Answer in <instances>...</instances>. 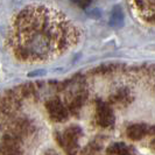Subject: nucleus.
Here are the masks:
<instances>
[{
	"label": "nucleus",
	"mask_w": 155,
	"mask_h": 155,
	"mask_svg": "<svg viewBox=\"0 0 155 155\" xmlns=\"http://www.w3.org/2000/svg\"><path fill=\"white\" fill-rule=\"evenodd\" d=\"M77 39V29L67 16L40 6L25 8L15 16L11 42L16 58L35 62L61 55Z\"/></svg>",
	"instance_id": "obj_1"
},
{
	"label": "nucleus",
	"mask_w": 155,
	"mask_h": 155,
	"mask_svg": "<svg viewBox=\"0 0 155 155\" xmlns=\"http://www.w3.org/2000/svg\"><path fill=\"white\" fill-rule=\"evenodd\" d=\"M56 140L58 145L65 150L68 155H76L79 148L78 140L82 137V130L78 126H71L65 130L63 134L56 133Z\"/></svg>",
	"instance_id": "obj_2"
},
{
	"label": "nucleus",
	"mask_w": 155,
	"mask_h": 155,
	"mask_svg": "<svg viewBox=\"0 0 155 155\" xmlns=\"http://www.w3.org/2000/svg\"><path fill=\"white\" fill-rule=\"evenodd\" d=\"M46 109L49 117L56 123H63L69 117V111L60 98H53L47 101Z\"/></svg>",
	"instance_id": "obj_3"
},
{
	"label": "nucleus",
	"mask_w": 155,
	"mask_h": 155,
	"mask_svg": "<svg viewBox=\"0 0 155 155\" xmlns=\"http://www.w3.org/2000/svg\"><path fill=\"white\" fill-rule=\"evenodd\" d=\"M96 121L101 127H110L113 125L114 121V114L113 111L106 103L101 101H97V107H96Z\"/></svg>",
	"instance_id": "obj_4"
},
{
	"label": "nucleus",
	"mask_w": 155,
	"mask_h": 155,
	"mask_svg": "<svg viewBox=\"0 0 155 155\" xmlns=\"http://www.w3.org/2000/svg\"><path fill=\"white\" fill-rule=\"evenodd\" d=\"M133 5L138 7V11L145 20L155 23V1L154 2L137 1V2H133Z\"/></svg>",
	"instance_id": "obj_5"
},
{
	"label": "nucleus",
	"mask_w": 155,
	"mask_h": 155,
	"mask_svg": "<svg viewBox=\"0 0 155 155\" xmlns=\"http://www.w3.org/2000/svg\"><path fill=\"white\" fill-rule=\"evenodd\" d=\"M147 134H149V127L145 124L131 125L126 130L127 138H130L131 140H134V141H139L143 137H146Z\"/></svg>",
	"instance_id": "obj_6"
},
{
	"label": "nucleus",
	"mask_w": 155,
	"mask_h": 155,
	"mask_svg": "<svg viewBox=\"0 0 155 155\" xmlns=\"http://www.w3.org/2000/svg\"><path fill=\"white\" fill-rule=\"evenodd\" d=\"M107 153L111 155H134L130 147H127L125 143H121V142L111 145L107 149Z\"/></svg>",
	"instance_id": "obj_7"
},
{
	"label": "nucleus",
	"mask_w": 155,
	"mask_h": 155,
	"mask_svg": "<svg viewBox=\"0 0 155 155\" xmlns=\"http://www.w3.org/2000/svg\"><path fill=\"white\" fill-rule=\"evenodd\" d=\"M124 25V14L119 6L113 8L111 14V26L113 27H121Z\"/></svg>",
	"instance_id": "obj_8"
},
{
	"label": "nucleus",
	"mask_w": 155,
	"mask_h": 155,
	"mask_svg": "<svg viewBox=\"0 0 155 155\" xmlns=\"http://www.w3.org/2000/svg\"><path fill=\"white\" fill-rule=\"evenodd\" d=\"M128 97H130L128 92H126V91H119V92H117L116 96H113L111 99L113 101V103H117V104H124L125 101H127Z\"/></svg>",
	"instance_id": "obj_9"
},
{
	"label": "nucleus",
	"mask_w": 155,
	"mask_h": 155,
	"mask_svg": "<svg viewBox=\"0 0 155 155\" xmlns=\"http://www.w3.org/2000/svg\"><path fill=\"white\" fill-rule=\"evenodd\" d=\"M46 71L45 70H36V71H31L28 74V76L29 77H34V76H39V75H43Z\"/></svg>",
	"instance_id": "obj_10"
},
{
	"label": "nucleus",
	"mask_w": 155,
	"mask_h": 155,
	"mask_svg": "<svg viewBox=\"0 0 155 155\" xmlns=\"http://www.w3.org/2000/svg\"><path fill=\"white\" fill-rule=\"evenodd\" d=\"M45 155H58V154H57L55 150H53V149H49V150H47Z\"/></svg>",
	"instance_id": "obj_11"
},
{
	"label": "nucleus",
	"mask_w": 155,
	"mask_h": 155,
	"mask_svg": "<svg viewBox=\"0 0 155 155\" xmlns=\"http://www.w3.org/2000/svg\"><path fill=\"white\" fill-rule=\"evenodd\" d=\"M152 146L155 148V140H153V141H152Z\"/></svg>",
	"instance_id": "obj_12"
}]
</instances>
